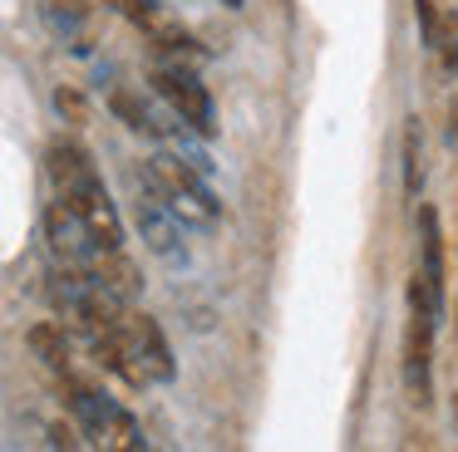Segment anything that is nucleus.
Here are the masks:
<instances>
[{"label": "nucleus", "mask_w": 458, "mask_h": 452, "mask_svg": "<svg viewBox=\"0 0 458 452\" xmlns=\"http://www.w3.org/2000/svg\"><path fill=\"white\" fill-rule=\"evenodd\" d=\"M148 182L158 187L163 202H168L188 226H202V231L217 226L222 202H217V192L202 182V167L198 163H182V157H173V153H153L148 157Z\"/></svg>", "instance_id": "1"}, {"label": "nucleus", "mask_w": 458, "mask_h": 452, "mask_svg": "<svg viewBox=\"0 0 458 452\" xmlns=\"http://www.w3.org/2000/svg\"><path fill=\"white\" fill-rule=\"evenodd\" d=\"M153 88L168 98L173 113H178L198 138H212V133H217V123H212V118H217V113H212V94L202 88V79L192 74L188 64H182V69H168V64L153 69Z\"/></svg>", "instance_id": "2"}, {"label": "nucleus", "mask_w": 458, "mask_h": 452, "mask_svg": "<svg viewBox=\"0 0 458 452\" xmlns=\"http://www.w3.org/2000/svg\"><path fill=\"white\" fill-rule=\"evenodd\" d=\"M178 222H182V216L173 212L168 202H163L158 187L143 182V192H139V231H143V241H148V251H153V255H163L168 265L188 261V251H182V231H178Z\"/></svg>", "instance_id": "3"}, {"label": "nucleus", "mask_w": 458, "mask_h": 452, "mask_svg": "<svg viewBox=\"0 0 458 452\" xmlns=\"http://www.w3.org/2000/svg\"><path fill=\"white\" fill-rule=\"evenodd\" d=\"M434 324L428 314L409 310V330H404V383H409V403L428 408V364H434Z\"/></svg>", "instance_id": "4"}, {"label": "nucleus", "mask_w": 458, "mask_h": 452, "mask_svg": "<svg viewBox=\"0 0 458 452\" xmlns=\"http://www.w3.org/2000/svg\"><path fill=\"white\" fill-rule=\"evenodd\" d=\"M64 197L80 206L84 226H89L94 251H119V246H123V222H119V212H114V202H109V192H104V182L80 187V192H64Z\"/></svg>", "instance_id": "5"}, {"label": "nucleus", "mask_w": 458, "mask_h": 452, "mask_svg": "<svg viewBox=\"0 0 458 452\" xmlns=\"http://www.w3.org/2000/svg\"><path fill=\"white\" fill-rule=\"evenodd\" d=\"M123 334H129L133 354L143 359V369L153 373V383H173V379H178L173 349H168V339H163V330H158V320H153V314H133V310H129V320H123Z\"/></svg>", "instance_id": "6"}, {"label": "nucleus", "mask_w": 458, "mask_h": 452, "mask_svg": "<svg viewBox=\"0 0 458 452\" xmlns=\"http://www.w3.org/2000/svg\"><path fill=\"white\" fill-rule=\"evenodd\" d=\"M45 241H50V251L60 255V261H80L84 246H94L89 241V226H84V216H80V206H74L64 192L45 206Z\"/></svg>", "instance_id": "7"}, {"label": "nucleus", "mask_w": 458, "mask_h": 452, "mask_svg": "<svg viewBox=\"0 0 458 452\" xmlns=\"http://www.w3.org/2000/svg\"><path fill=\"white\" fill-rule=\"evenodd\" d=\"M109 5L119 10V15H129L158 49H182V45H192L188 29H182V20L173 15L168 5H158V0H109Z\"/></svg>", "instance_id": "8"}, {"label": "nucleus", "mask_w": 458, "mask_h": 452, "mask_svg": "<svg viewBox=\"0 0 458 452\" xmlns=\"http://www.w3.org/2000/svg\"><path fill=\"white\" fill-rule=\"evenodd\" d=\"M45 172H50V182L60 187V192H80V187L99 182L94 157L84 153L80 143H70V138H55V143L45 147Z\"/></svg>", "instance_id": "9"}, {"label": "nucleus", "mask_w": 458, "mask_h": 452, "mask_svg": "<svg viewBox=\"0 0 458 452\" xmlns=\"http://www.w3.org/2000/svg\"><path fill=\"white\" fill-rule=\"evenodd\" d=\"M89 275L99 285H109L114 295H123V300H139L143 295V275H139V265H133L123 251H99L94 265H89Z\"/></svg>", "instance_id": "10"}, {"label": "nucleus", "mask_w": 458, "mask_h": 452, "mask_svg": "<svg viewBox=\"0 0 458 452\" xmlns=\"http://www.w3.org/2000/svg\"><path fill=\"white\" fill-rule=\"evenodd\" d=\"M419 271L444 290V236H438L434 206H419Z\"/></svg>", "instance_id": "11"}, {"label": "nucleus", "mask_w": 458, "mask_h": 452, "mask_svg": "<svg viewBox=\"0 0 458 452\" xmlns=\"http://www.w3.org/2000/svg\"><path fill=\"white\" fill-rule=\"evenodd\" d=\"M25 344H30L35 359H45L50 369H70V334H64V324L55 320H40L25 330Z\"/></svg>", "instance_id": "12"}, {"label": "nucleus", "mask_w": 458, "mask_h": 452, "mask_svg": "<svg viewBox=\"0 0 458 452\" xmlns=\"http://www.w3.org/2000/svg\"><path fill=\"white\" fill-rule=\"evenodd\" d=\"M109 108H114V118H119L123 128H133V133H143V138H158V133H163V128L153 123L148 104H143L133 88H114V94H109Z\"/></svg>", "instance_id": "13"}, {"label": "nucleus", "mask_w": 458, "mask_h": 452, "mask_svg": "<svg viewBox=\"0 0 458 452\" xmlns=\"http://www.w3.org/2000/svg\"><path fill=\"white\" fill-rule=\"evenodd\" d=\"M99 448H114V452H143V428L129 408H114L109 423L99 432Z\"/></svg>", "instance_id": "14"}, {"label": "nucleus", "mask_w": 458, "mask_h": 452, "mask_svg": "<svg viewBox=\"0 0 458 452\" xmlns=\"http://www.w3.org/2000/svg\"><path fill=\"white\" fill-rule=\"evenodd\" d=\"M40 15L50 20L60 35H74V29H84V20H89V0H40Z\"/></svg>", "instance_id": "15"}, {"label": "nucleus", "mask_w": 458, "mask_h": 452, "mask_svg": "<svg viewBox=\"0 0 458 452\" xmlns=\"http://www.w3.org/2000/svg\"><path fill=\"white\" fill-rule=\"evenodd\" d=\"M424 187V143H419V118L404 123V192L419 197Z\"/></svg>", "instance_id": "16"}, {"label": "nucleus", "mask_w": 458, "mask_h": 452, "mask_svg": "<svg viewBox=\"0 0 458 452\" xmlns=\"http://www.w3.org/2000/svg\"><path fill=\"white\" fill-rule=\"evenodd\" d=\"M428 45L444 54L448 69H458V10H444V15H438V29H434V39H428Z\"/></svg>", "instance_id": "17"}, {"label": "nucleus", "mask_w": 458, "mask_h": 452, "mask_svg": "<svg viewBox=\"0 0 458 452\" xmlns=\"http://www.w3.org/2000/svg\"><path fill=\"white\" fill-rule=\"evenodd\" d=\"M55 108H60V118H64V123H74V128L89 123V104H84V94H80V88H70V84L55 88Z\"/></svg>", "instance_id": "18"}, {"label": "nucleus", "mask_w": 458, "mask_h": 452, "mask_svg": "<svg viewBox=\"0 0 458 452\" xmlns=\"http://www.w3.org/2000/svg\"><path fill=\"white\" fill-rule=\"evenodd\" d=\"M414 15H419V29H424V45H428V39H434V29H438L444 5H438V0H414Z\"/></svg>", "instance_id": "19"}, {"label": "nucleus", "mask_w": 458, "mask_h": 452, "mask_svg": "<svg viewBox=\"0 0 458 452\" xmlns=\"http://www.w3.org/2000/svg\"><path fill=\"white\" fill-rule=\"evenodd\" d=\"M74 442L80 438H74L70 423H50V448H74Z\"/></svg>", "instance_id": "20"}, {"label": "nucleus", "mask_w": 458, "mask_h": 452, "mask_svg": "<svg viewBox=\"0 0 458 452\" xmlns=\"http://www.w3.org/2000/svg\"><path fill=\"white\" fill-rule=\"evenodd\" d=\"M448 143H458V98L448 104Z\"/></svg>", "instance_id": "21"}, {"label": "nucleus", "mask_w": 458, "mask_h": 452, "mask_svg": "<svg viewBox=\"0 0 458 452\" xmlns=\"http://www.w3.org/2000/svg\"><path fill=\"white\" fill-rule=\"evenodd\" d=\"M222 5H232V10H242V5H247V0H222Z\"/></svg>", "instance_id": "22"}, {"label": "nucleus", "mask_w": 458, "mask_h": 452, "mask_svg": "<svg viewBox=\"0 0 458 452\" xmlns=\"http://www.w3.org/2000/svg\"><path fill=\"white\" fill-rule=\"evenodd\" d=\"M454 418H458V389H454Z\"/></svg>", "instance_id": "23"}]
</instances>
